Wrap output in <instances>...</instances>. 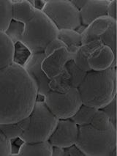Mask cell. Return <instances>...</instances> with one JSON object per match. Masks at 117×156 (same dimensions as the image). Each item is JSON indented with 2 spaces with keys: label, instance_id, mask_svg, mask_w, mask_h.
I'll return each instance as SVG.
<instances>
[{
  "label": "cell",
  "instance_id": "15",
  "mask_svg": "<svg viewBox=\"0 0 117 156\" xmlns=\"http://www.w3.org/2000/svg\"><path fill=\"white\" fill-rule=\"evenodd\" d=\"M53 146L48 141L23 142L20 147L19 156H51Z\"/></svg>",
  "mask_w": 117,
  "mask_h": 156
},
{
  "label": "cell",
  "instance_id": "27",
  "mask_svg": "<svg viewBox=\"0 0 117 156\" xmlns=\"http://www.w3.org/2000/svg\"><path fill=\"white\" fill-rule=\"evenodd\" d=\"M100 40L104 46H108L116 55V23L109 27Z\"/></svg>",
  "mask_w": 117,
  "mask_h": 156
},
{
  "label": "cell",
  "instance_id": "24",
  "mask_svg": "<svg viewBox=\"0 0 117 156\" xmlns=\"http://www.w3.org/2000/svg\"><path fill=\"white\" fill-rule=\"evenodd\" d=\"M24 30L25 23L12 19L8 28L5 31V33L11 40L13 43H15L18 41H21Z\"/></svg>",
  "mask_w": 117,
  "mask_h": 156
},
{
  "label": "cell",
  "instance_id": "30",
  "mask_svg": "<svg viewBox=\"0 0 117 156\" xmlns=\"http://www.w3.org/2000/svg\"><path fill=\"white\" fill-rule=\"evenodd\" d=\"M10 155V141L0 130V156Z\"/></svg>",
  "mask_w": 117,
  "mask_h": 156
},
{
  "label": "cell",
  "instance_id": "19",
  "mask_svg": "<svg viewBox=\"0 0 117 156\" xmlns=\"http://www.w3.org/2000/svg\"><path fill=\"white\" fill-rule=\"evenodd\" d=\"M29 124V117H26L19 122L10 124H0V130L9 140L21 136L28 128Z\"/></svg>",
  "mask_w": 117,
  "mask_h": 156
},
{
  "label": "cell",
  "instance_id": "12",
  "mask_svg": "<svg viewBox=\"0 0 117 156\" xmlns=\"http://www.w3.org/2000/svg\"><path fill=\"white\" fill-rule=\"evenodd\" d=\"M110 0H87L79 10L81 25L89 26L95 20L107 16V7Z\"/></svg>",
  "mask_w": 117,
  "mask_h": 156
},
{
  "label": "cell",
  "instance_id": "1",
  "mask_svg": "<svg viewBox=\"0 0 117 156\" xmlns=\"http://www.w3.org/2000/svg\"><path fill=\"white\" fill-rule=\"evenodd\" d=\"M37 87L24 68L12 63L0 70V124L23 120L36 103Z\"/></svg>",
  "mask_w": 117,
  "mask_h": 156
},
{
  "label": "cell",
  "instance_id": "17",
  "mask_svg": "<svg viewBox=\"0 0 117 156\" xmlns=\"http://www.w3.org/2000/svg\"><path fill=\"white\" fill-rule=\"evenodd\" d=\"M57 37L64 43L67 50L73 57L81 46V35L75 30H59Z\"/></svg>",
  "mask_w": 117,
  "mask_h": 156
},
{
  "label": "cell",
  "instance_id": "25",
  "mask_svg": "<svg viewBox=\"0 0 117 156\" xmlns=\"http://www.w3.org/2000/svg\"><path fill=\"white\" fill-rule=\"evenodd\" d=\"M65 67L71 76V81L73 88H78L84 79L87 72L84 71L75 65L73 59H70L66 63Z\"/></svg>",
  "mask_w": 117,
  "mask_h": 156
},
{
  "label": "cell",
  "instance_id": "4",
  "mask_svg": "<svg viewBox=\"0 0 117 156\" xmlns=\"http://www.w3.org/2000/svg\"><path fill=\"white\" fill-rule=\"evenodd\" d=\"M59 30L43 11L37 10L35 15L25 23L21 42L31 50L32 54L43 53L52 40L58 35Z\"/></svg>",
  "mask_w": 117,
  "mask_h": 156
},
{
  "label": "cell",
  "instance_id": "7",
  "mask_svg": "<svg viewBox=\"0 0 117 156\" xmlns=\"http://www.w3.org/2000/svg\"><path fill=\"white\" fill-rule=\"evenodd\" d=\"M44 103L59 119H70L83 104L78 88H72L64 93L50 90L45 95Z\"/></svg>",
  "mask_w": 117,
  "mask_h": 156
},
{
  "label": "cell",
  "instance_id": "13",
  "mask_svg": "<svg viewBox=\"0 0 117 156\" xmlns=\"http://www.w3.org/2000/svg\"><path fill=\"white\" fill-rule=\"evenodd\" d=\"M116 21L113 20L108 16H103L100 19L95 20L92 23H90L89 26L86 27L81 35V45L85 44L100 39V37L103 34L109 27L116 24Z\"/></svg>",
  "mask_w": 117,
  "mask_h": 156
},
{
  "label": "cell",
  "instance_id": "32",
  "mask_svg": "<svg viewBox=\"0 0 117 156\" xmlns=\"http://www.w3.org/2000/svg\"><path fill=\"white\" fill-rule=\"evenodd\" d=\"M107 16L116 21V0H110L107 7Z\"/></svg>",
  "mask_w": 117,
  "mask_h": 156
},
{
  "label": "cell",
  "instance_id": "6",
  "mask_svg": "<svg viewBox=\"0 0 117 156\" xmlns=\"http://www.w3.org/2000/svg\"><path fill=\"white\" fill-rule=\"evenodd\" d=\"M42 11L58 30H75L81 25L79 10L70 0H46Z\"/></svg>",
  "mask_w": 117,
  "mask_h": 156
},
{
  "label": "cell",
  "instance_id": "22",
  "mask_svg": "<svg viewBox=\"0 0 117 156\" xmlns=\"http://www.w3.org/2000/svg\"><path fill=\"white\" fill-rule=\"evenodd\" d=\"M32 55L31 50L21 41L14 43V51L12 62L14 64L23 68L27 61Z\"/></svg>",
  "mask_w": 117,
  "mask_h": 156
},
{
  "label": "cell",
  "instance_id": "21",
  "mask_svg": "<svg viewBox=\"0 0 117 156\" xmlns=\"http://www.w3.org/2000/svg\"><path fill=\"white\" fill-rule=\"evenodd\" d=\"M97 110H98L97 108H93V107L82 104L76 113L70 119L74 121L78 126H87L90 124Z\"/></svg>",
  "mask_w": 117,
  "mask_h": 156
},
{
  "label": "cell",
  "instance_id": "20",
  "mask_svg": "<svg viewBox=\"0 0 117 156\" xmlns=\"http://www.w3.org/2000/svg\"><path fill=\"white\" fill-rule=\"evenodd\" d=\"M49 87L52 91L61 92V93L67 92L70 89L73 88L71 76L67 70L66 67H64L62 71L58 76L50 80Z\"/></svg>",
  "mask_w": 117,
  "mask_h": 156
},
{
  "label": "cell",
  "instance_id": "11",
  "mask_svg": "<svg viewBox=\"0 0 117 156\" xmlns=\"http://www.w3.org/2000/svg\"><path fill=\"white\" fill-rule=\"evenodd\" d=\"M87 63L91 70L101 71L116 67V55L107 46H102L90 54Z\"/></svg>",
  "mask_w": 117,
  "mask_h": 156
},
{
  "label": "cell",
  "instance_id": "3",
  "mask_svg": "<svg viewBox=\"0 0 117 156\" xmlns=\"http://www.w3.org/2000/svg\"><path fill=\"white\" fill-rule=\"evenodd\" d=\"M78 127L75 144L85 156H111L116 149V128L100 130L90 125Z\"/></svg>",
  "mask_w": 117,
  "mask_h": 156
},
{
  "label": "cell",
  "instance_id": "16",
  "mask_svg": "<svg viewBox=\"0 0 117 156\" xmlns=\"http://www.w3.org/2000/svg\"><path fill=\"white\" fill-rule=\"evenodd\" d=\"M12 2V19L26 23L37 11L29 0H11Z\"/></svg>",
  "mask_w": 117,
  "mask_h": 156
},
{
  "label": "cell",
  "instance_id": "18",
  "mask_svg": "<svg viewBox=\"0 0 117 156\" xmlns=\"http://www.w3.org/2000/svg\"><path fill=\"white\" fill-rule=\"evenodd\" d=\"M14 43L5 32L0 31V70L11 65L13 58Z\"/></svg>",
  "mask_w": 117,
  "mask_h": 156
},
{
  "label": "cell",
  "instance_id": "29",
  "mask_svg": "<svg viewBox=\"0 0 117 156\" xmlns=\"http://www.w3.org/2000/svg\"><path fill=\"white\" fill-rule=\"evenodd\" d=\"M63 48H66L65 45H64V43H63L62 41H60L58 37H57L55 38V39L52 40L51 42L47 45L46 48H45L44 54L46 57V56H48L52 53H53V52L56 51L57 50Z\"/></svg>",
  "mask_w": 117,
  "mask_h": 156
},
{
  "label": "cell",
  "instance_id": "5",
  "mask_svg": "<svg viewBox=\"0 0 117 156\" xmlns=\"http://www.w3.org/2000/svg\"><path fill=\"white\" fill-rule=\"evenodd\" d=\"M29 117L28 128L20 136L24 142L48 141L59 121L48 109L44 101H36Z\"/></svg>",
  "mask_w": 117,
  "mask_h": 156
},
{
  "label": "cell",
  "instance_id": "35",
  "mask_svg": "<svg viewBox=\"0 0 117 156\" xmlns=\"http://www.w3.org/2000/svg\"><path fill=\"white\" fill-rule=\"evenodd\" d=\"M70 2L75 8L78 9V10H80L86 4L87 0H70Z\"/></svg>",
  "mask_w": 117,
  "mask_h": 156
},
{
  "label": "cell",
  "instance_id": "2",
  "mask_svg": "<svg viewBox=\"0 0 117 156\" xmlns=\"http://www.w3.org/2000/svg\"><path fill=\"white\" fill-rule=\"evenodd\" d=\"M82 103L101 109L116 96V67L90 70L78 87Z\"/></svg>",
  "mask_w": 117,
  "mask_h": 156
},
{
  "label": "cell",
  "instance_id": "14",
  "mask_svg": "<svg viewBox=\"0 0 117 156\" xmlns=\"http://www.w3.org/2000/svg\"><path fill=\"white\" fill-rule=\"evenodd\" d=\"M102 46H103V44L100 39L95 40L85 44H82L78 48V51L73 56V60L75 62V65L82 70L87 73L89 72L91 69L87 63L88 57L94 51Z\"/></svg>",
  "mask_w": 117,
  "mask_h": 156
},
{
  "label": "cell",
  "instance_id": "10",
  "mask_svg": "<svg viewBox=\"0 0 117 156\" xmlns=\"http://www.w3.org/2000/svg\"><path fill=\"white\" fill-rule=\"evenodd\" d=\"M70 59H73V57L67 48H60L44 58L42 68L49 80H51L62 71L66 63Z\"/></svg>",
  "mask_w": 117,
  "mask_h": 156
},
{
  "label": "cell",
  "instance_id": "8",
  "mask_svg": "<svg viewBox=\"0 0 117 156\" xmlns=\"http://www.w3.org/2000/svg\"><path fill=\"white\" fill-rule=\"evenodd\" d=\"M79 127L71 119H59L57 127L48 138V141L53 147L66 148L76 143Z\"/></svg>",
  "mask_w": 117,
  "mask_h": 156
},
{
  "label": "cell",
  "instance_id": "31",
  "mask_svg": "<svg viewBox=\"0 0 117 156\" xmlns=\"http://www.w3.org/2000/svg\"><path fill=\"white\" fill-rule=\"evenodd\" d=\"M64 156H85L76 144L64 148Z\"/></svg>",
  "mask_w": 117,
  "mask_h": 156
},
{
  "label": "cell",
  "instance_id": "33",
  "mask_svg": "<svg viewBox=\"0 0 117 156\" xmlns=\"http://www.w3.org/2000/svg\"><path fill=\"white\" fill-rule=\"evenodd\" d=\"M29 2L36 10L40 11H42L46 4V0H29Z\"/></svg>",
  "mask_w": 117,
  "mask_h": 156
},
{
  "label": "cell",
  "instance_id": "34",
  "mask_svg": "<svg viewBox=\"0 0 117 156\" xmlns=\"http://www.w3.org/2000/svg\"><path fill=\"white\" fill-rule=\"evenodd\" d=\"M64 148L59 147H53L51 156H64Z\"/></svg>",
  "mask_w": 117,
  "mask_h": 156
},
{
  "label": "cell",
  "instance_id": "9",
  "mask_svg": "<svg viewBox=\"0 0 117 156\" xmlns=\"http://www.w3.org/2000/svg\"><path fill=\"white\" fill-rule=\"evenodd\" d=\"M46 57L44 52L32 54L23 68L33 79L37 85V94L46 95L50 91V80L42 68V62Z\"/></svg>",
  "mask_w": 117,
  "mask_h": 156
},
{
  "label": "cell",
  "instance_id": "26",
  "mask_svg": "<svg viewBox=\"0 0 117 156\" xmlns=\"http://www.w3.org/2000/svg\"><path fill=\"white\" fill-rule=\"evenodd\" d=\"M89 125L93 128L100 130H108L112 127H114L111 122V120L107 114L102 112L101 109L97 110Z\"/></svg>",
  "mask_w": 117,
  "mask_h": 156
},
{
  "label": "cell",
  "instance_id": "28",
  "mask_svg": "<svg viewBox=\"0 0 117 156\" xmlns=\"http://www.w3.org/2000/svg\"><path fill=\"white\" fill-rule=\"evenodd\" d=\"M109 117L111 122L115 128H116V96H115L107 105L101 108Z\"/></svg>",
  "mask_w": 117,
  "mask_h": 156
},
{
  "label": "cell",
  "instance_id": "23",
  "mask_svg": "<svg viewBox=\"0 0 117 156\" xmlns=\"http://www.w3.org/2000/svg\"><path fill=\"white\" fill-rule=\"evenodd\" d=\"M12 19L11 0H0V31L5 32Z\"/></svg>",
  "mask_w": 117,
  "mask_h": 156
}]
</instances>
